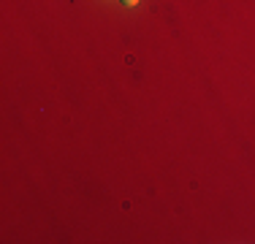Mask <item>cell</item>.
I'll return each mask as SVG.
<instances>
[{
	"instance_id": "cell-1",
	"label": "cell",
	"mask_w": 255,
	"mask_h": 244,
	"mask_svg": "<svg viewBox=\"0 0 255 244\" xmlns=\"http://www.w3.org/2000/svg\"><path fill=\"white\" fill-rule=\"evenodd\" d=\"M123 3H125V5H136L138 0H123Z\"/></svg>"
}]
</instances>
